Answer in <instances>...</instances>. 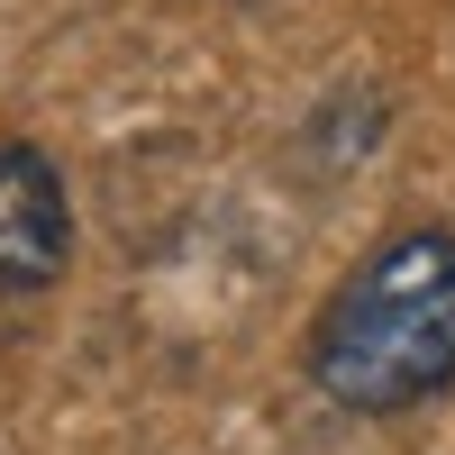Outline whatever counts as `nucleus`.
I'll list each match as a JSON object with an SVG mask.
<instances>
[{"label": "nucleus", "mask_w": 455, "mask_h": 455, "mask_svg": "<svg viewBox=\"0 0 455 455\" xmlns=\"http://www.w3.org/2000/svg\"><path fill=\"white\" fill-rule=\"evenodd\" d=\"M64 264H73V201L55 156L28 137H0V291L36 300L64 283Z\"/></svg>", "instance_id": "obj_2"}, {"label": "nucleus", "mask_w": 455, "mask_h": 455, "mask_svg": "<svg viewBox=\"0 0 455 455\" xmlns=\"http://www.w3.org/2000/svg\"><path fill=\"white\" fill-rule=\"evenodd\" d=\"M310 383L355 419H401L455 383V228L410 219L328 291L310 328Z\"/></svg>", "instance_id": "obj_1"}]
</instances>
